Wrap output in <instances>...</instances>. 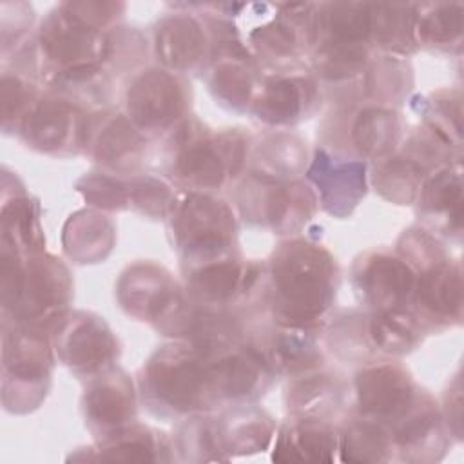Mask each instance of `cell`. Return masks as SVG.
I'll return each instance as SVG.
<instances>
[{"instance_id":"cell-20","label":"cell","mask_w":464,"mask_h":464,"mask_svg":"<svg viewBox=\"0 0 464 464\" xmlns=\"http://www.w3.org/2000/svg\"><path fill=\"white\" fill-rule=\"evenodd\" d=\"M207 361L216 411L256 404L277 377L250 343H243Z\"/></svg>"},{"instance_id":"cell-27","label":"cell","mask_w":464,"mask_h":464,"mask_svg":"<svg viewBox=\"0 0 464 464\" xmlns=\"http://www.w3.org/2000/svg\"><path fill=\"white\" fill-rule=\"evenodd\" d=\"M417 203L420 227L439 237H457L462 232V179L460 163L440 167L426 176Z\"/></svg>"},{"instance_id":"cell-24","label":"cell","mask_w":464,"mask_h":464,"mask_svg":"<svg viewBox=\"0 0 464 464\" xmlns=\"http://www.w3.org/2000/svg\"><path fill=\"white\" fill-rule=\"evenodd\" d=\"M138 393L134 381L121 368H111L87 381L82 395L85 426L102 439L136 420Z\"/></svg>"},{"instance_id":"cell-6","label":"cell","mask_w":464,"mask_h":464,"mask_svg":"<svg viewBox=\"0 0 464 464\" xmlns=\"http://www.w3.org/2000/svg\"><path fill=\"white\" fill-rule=\"evenodd\" d=\"M232 201L248 227L288 237L301 232L319 207L308 181L301 178L283 179L257 169L245 170L234 183Z\"/></svg>"},{"instance_id":"cell-15","label":"cell","mask_w":464,"mask_h":464,"mask_svg":"<svg viewBox=\"0 0 464 464\" xmlns=\"http://www.w3.org/2000/svg\"><path fill=\"white\" fill-rule=\"evenodd\" d=\"M352 286L364 312L410 308L415 270L395 248H372L355 257Z\"/></svg>"},{"instance_id":"cell-36","label":"cell","mask_w":464,"mask_h":464,"mask_svg":"<svg viewBox=\"0 0 464 464\" xmlns=\"http://www.w3.org/2000/svg\"><path fill=\"white\" fill-rule=\"evenodd\" d=\"M339 460L343 462H390L395 460L388 430L368 417L352 411L339 424Z\"/></svg>"},{"instance_id":"cell-5","label":"cell","mask_w":464,"mask_h":464,"mask_svg":"<svg viewBox=\"0 0 464 464\" xmlns=\"http://www.w3.org/2000/svg\"><path fill=\"white\" fill-rule=\"evenodd\" d=\"M167 225L181 270L239 252L234 208L216 194L178 190Z\"/></svg>"},{"instance_id":"cell-40","label":"cell","mask_w":464,"mask_h":464,"mask_svg":"<svg viewBox=\"0 0 464 464\" xmlns=\"http://www.w3.org/2000/svg\"><path fill=\"white\" fill-rule=\"evenodd\" d=\"M411 109L422 118L424 125L460 147L462 96L459 89H439L422 96L419 94L411 100Z\"/></svg>"},{"instance_id":"cell-8","label":"cell","mask_w":464,"mask_h":464,"mask_svg":"<svg viewBox=\"0 0 464 464\" xmlns=\"http://www.w3.org/2000/svg\"><path fill=\"white\" fill-rule=\"evenodd\" d=\"M241 38L261 67L301 63L315 38V4H239ZM239 29V27H237Z\"/></svg>"},{"instance_id":"cell-26","label":"cell","mask_w":464,"mask_h":464,"mask_svg":"<svg viewBox=\"0 0 464 464\" xmlns=\"http://www.w3.org/2000/svg\"><path fill=\"white\" fill-rule=\"evenodd\" d=\"M174 459L172 439L138 420L96 439L94 446L80 448L69 455V460L109 462H170Z\"/></svg>"},{"instance_id":"cell-3","label":"cell","mask_w":464,"mask_h":464,"mask_svg":"<svg viewBox=\"0 0 464 464\" xmlns=\"http://www.w3.org/2000/svg\"><path fill=\"white\" fill-rule=\"evenodd\" d=\"M138 393L147 411L163 420L216 411L208 361L179 339L149 355L138 373Z\"/></svg>"},{"instance_id":"cell-17","label":"cell","mask_w":464,"mask_h":464,"mask_svg":"<svg viewBox=\"0 0 464 464\" xmlns=\"http://www.w3.org/2000/svg\"><path fill=\"white\" fill-rule=\"evenodd\" d=\"M420 388L393 359L362 362L353 377V411L381 422L386 430L411 406Z\"/></svg>"},{"instance_id":"cell-33","label":"cell","mask_w":464,"mask_h":464,"mask_svg":"<svg viewBox=\"0 0 464 464\" xmlns=\"http://www.w3.org/2000/svg\"><path fill=\"white\" fill-rule=\"evenodd\" d=\"M370 9L373 53L406 58L419 49L415 42L417 4H370Z\"/></svg>"},{"instance_id":"cell-13","label":"cell","mask_w":464,"mask_h":464,"mask_svg":"<svg viewBox=\"0 0 464 464\" xmlns=\"http://www.w3.org/2000/svg\"><path fill=\"white\" fill-rule=\"evenodd\" d=\"M51 343L58 361L78 379H92L111 368L120 357V344L103 317L69 310L51 326Z\"/></svg>"},{"instance_id":"cell-23","label":"cell","mask_w":464,"mask_h":464,"mask_svg":"<svg viewBox=\"0 0 464 464\" xmlns=\"http://www.w3.org/2000/svg\"><path fill=\"white\" fill-rule=\"evenodd\" d=\"M388 433L393 457L401 462H437L451 444L437 402L422 388L411 406L388 428Z\"/></svg>"},{"instance_id":"cell-12","label":"cell","mask_w":464,"mask_h":464,"mask_svg":"<svg viewBox=\"0 0 464 464\" xmlns=\"http://www.w3.org/2000/svg\"><path fill=\"white\" fill-rule=\"evenodd\" d=\"M116 297L129 317L149 323L163 335L188 303L172 274L152 261L129 265L116 283Z\"/></svg>"},{"instance_id":"cell-4","label":"cell","mask_w":464,"mask_h":464,"mask_svg":"<svg viewBox=\"0 0 464 464\" xmlns=\"http://www.w3.org/2000/svg\"><path fill=\"white\" fill-rule=\"evenodd\" d=\"M2 321L51 326L69 312L72 277L62 259L49 252L13 254L0 250Z\"/></svg>"},{"instance_id":"cell-42","label":"cell","mask_w":464,"mask_h":464,"mask_svg":"<svg viewBox=\"0 0 464 464\" xmlns=\"http://www.w3.org/2000/svg\"><path fill=\"white\" fill-rule=\"evenodd\" d=\"M40 83L14 69L2 67V129L16 134L22 120L40 98Z\"/></svg>"},{"instance_id":"cell-11","label":"cell","mask_w":464,"mask_h":464,"mask_svg":"<svg viewBox=\"0 0 464 464\" xmlns=\"http://www.w3.org/2000/svg\"><path fill=\"white\" fill-rule=\"evenodd\" d=\"M323 102V89L308 63L261 67V80L250 107L257 121L285 129L312 118Z\"/></svg>"},{"instance_id":"cell-25","label":"cell","mask_w":464,"mask_h":464,"mask_svg":"<svg viewBox=\"0 0 464 464\" xmlns=\"http://www.w3.org/2000/svg\"><path fill=\"white\" fill-rule=\"evenodd\" d=\"M40 203L25 192L22 181L7 170L2 174V218L0 250L13 254H34L45 250V236L40 223Z\"/></svg>"},{"instance_id":"cell-7","label":"cell","mask_w":464,"mask_h":464,"mask_svg":"<svg viewBox=\"0 0 464 464\" xmlns=\"http://www.w3.org/2000/svg\"><path fill=\"white\" fill-rule=\"evenodd\" d=\"M53 366L49 330L2 321V404L9 413H29L44 402Z\"/></svg>"},{"instance_id":"cell-21","label":"cell","mask_w":464,"mask_h":464,"mask_svg":"<svg viewBox=\"0 0 464 464\" xmlns=\"http://www.w3.org/2000/svg\"><path fill=\"white\" fill-rule=\"evenodd\" d=\"M324 326H286L274 323L256 324L246 332L250 343L279 377H294L324 366Z\"/></svg>"},{"instance_id":"cell-2","label":"cell","mask_w":464,"mask_h":464,"mask_svg":"<svg viewBox=\"0 0 464 464\" xmlns=\"http://www.w3.org/2000/svg\"><path fill=\"white\" fill-rule=\"evenodd\" d=\"M252 136L243 129H210L188 114L163 136L161 167L176 188L216 194L246 170Z\"/></svg>"},{"instance_id":"cell-37","label":"cell","mask_w":464,"mask_h":464,"mask_svg":"<svg viewBox=\"0 0 464 464\" xmlns=\"http://www.w3.org/2000/svg\"><path fill=\"white\" fill-rule=\"evenodd\" d=\"M464 7L459 2L417 4L415 42L440 53H459L462 47Z\"/></svg>"},{"instance_id":"cell-1","label":"cell","mask_w":464,"mask_h":464,"mask_svg":"<svg viewBox=\"0 0 464 464\" xmlns=\"http://www.w3.org/2000/svg\"><path fill=\"white\" fill-rule=\"evenodd\" d=\"M266 266V312L286 326H326L339 288L332 252L310 237L281 241Z\"/></svg>"},{"instance_id":"cell-14","label":"cell","mask_w":464,"mask_h":464,"mask_svg":"<svg viewBox=\"0 0 464 464\" xmlns=\"http://www.w3.org/2000/svg\"><path fill=\"white\" fill-rule=\"evenodd\" d=\"M89 114L74 102L45 89L22 120L16 136L40 154L78 156L85 150Z\"/></svg>"},{"instance_id":"cell-29","label":"cell","mask_w":464,"mask_h":464,"mask_svg":"<svg viewBox=\"0 0 464 464\" xmlns=\"http://www.w3.org/2000/svg\"><path fill=\"white\" fill-rule=\"evenodd\" d=\"M276 422L256 404L214 411V431L221 460L265 451L276 437Z\"/></svg>"},{"instance_id":"cell-44","label":"cell","mask_w":464,"mask_h":464,"mask_svg":"<svg viewBox=\"0 0 464 464\" xmlns=\"http://www.w3.org/2000/svg\"><path fill=\"white\" fill-rule=\"evenodd\" d=\"M62 5L83 24L103 33H111L125 11V4L120 2H62Z\"/></svg>"},{"instance_id":"cell-16","label":"cell","mask_w":464,"mask_h":464,"mask_svg":"<svg viewBox=\"0 0 464 464\" xmlns=\"http://www.w3.org/2000/svg\"><path fill=\"white\" fill-rule=\"evenodd\" d=\"M415 288L410 310L426 334L442 332L462 321V270L448 252L415 266Z\"/></svg>"},{"instance_id":"cell-41","label":"cell","mask_w":464,"mask_h":464,"mask_svg":"<svg viewBox=\"0 0 464 464\" xmlns=\"http://www.w3.org/2000/svg\"><path fill=\"white\" fill-rule=\"evenodd\" d=\"M127 194L129 208L145 218L167 221L178 190L160 176L140 172L127 176Z\"/></svg>"},{"instance_id":"cell-18","label":"cell","mask_w":464,"mask_h":464,"mask_svg":"<svg viewBox=\"0 0 464 464\" xmlns=\"http://www.w3.org/2000/svg\"><path fill=\"white\" fill-rule=\"evenodd\" d=\"M199 9L196 13L188 5V11H174L156 22L152 47L161 67L183 76L205 72L214 51V34L201 5Z\"/></svg>"},{"instance_id":"cell-28","label":"cell","mask_w":464,"mask_h":464,"mask_svg":"<svg viewBox=\"0 0 464 464\" xmlns=\"http://www.w3.org/2000/svg\"><path fill=\"white\" fill-rule=\"evenodd\" d=\"M346 381L323 366L288 377L285 404L290 417L319 419L337 424L346 406Z\"/></svg>"},{"instance_id":"cell-22","label":"cell","mask_w":464,"mask_h":464,"mask_svg":"<svg viewBox=\"0 0 464 464\" xmlns=\"http://www.w3.org/2000/svg\"><path fill=\"white\" fill-rule=\"evenodd\" d=\"M306 179L323 210L348 218L368 192V163L317 147L306 167Z\"/></svg>"},{"instance_id":"cell-10","label":"cell","mask_w":464,"mask_h":464,"mask_svg":"<svg viewBox=\"0 0 464 464\" xmlns=\"http://www.w3.org/2000/svg\"><path fill=\"white\" fill-rule=\"evenodd\" d=\"M192 89L183 74L161 65L141 67L125 89V114L149 138H163L190 112Z\"/></svg>"},{"instance_id":"cell-32","label":"cell","mask_w":464,"mask_h":464,"mask_svg":"<svg viewBox=\"0 0 464 464\" xmlns=\"http://www.w3.org/2000/svg\"><path fill=\"white\" fill-rule=\"evenodd\" d=\"M116 241V227L96 208H83L69 216L62 232L63 252L78 265L103 261Z\"/></svg>"},{"instance_id":"cell-19","label":"cell","mask_w":464,"mask_h":464,"mask_svg":"<svg viewBox=\"0 0 464 464\" xmlns=\"http://www.w3.org/2000/svg\"><path fill=\"white\" fill-rule=\"evenodd\" d=\"M149 138L118 109H102L89 114L85 150L102 170L132 176L140 174L147 160Z\"/></svg>"},{"instance_id":"cell-38","label":"cell","mask_w":464,"mask_h":464,"mask_svg":"<svg viewBox=\"0 0 464 464\" xmlns=\"http://www.w3.org/2000/svg\"><path fill=\"white\" fill-rule=\"evenodd\" d=\"M428 172L401 149L372 165L368 174L375 192L395 205H413Z\"/></svg>"},{"instance_id":"cell-31","label":"cell","mask_w":464,"mask_h":464,"mask_svg":"<svg viewBox=\"0 0 464 464\" xmlns=\"http://www.w3.org/2000/svg\"><path fill=\"white\" fill-rule=\"evenodd\" d=\"M424 330L410 308L362 312V337L373 359H393L419 346Z\"/></svg>"},{"instance_id":"cell-30","label":"cell","mask_w":464,"mask_h":464,"mask_svg":"<svg viewBox=\"0 0 464 464\" xmlns=\"http://www.w3.org/2000/svg\"><path fill=\"white\" fill-rule=\"evenodd\" d=\"M339 448V424L288 417L274 437V462H332Z\"/></svg>"},{"instance_id":"cell-35","label":"cell","mask_w":464,"mask_h":464,"mask_svg":"<svg viewBox=\"0 0 464 464\" xmlns=\"http://www.w3.org/2000/svg\"><path fill=\"white\" fill-rule=\"evenodd\" d=\"M42 85H45L47 91L74 102L87 112L107 109L112 100V76L102 63L54 72L47 76Z\"/></svg>"},{"instance_id":"cell-9","label":"cell","mask_w":464,"mask_h":464,"mask_svg":"<svg viewBox=\"0 0 464 464\" xmlns=\"http://www.w3.org/2000/svg\"><path fill=\"white\" fill-rule=\"evenodd\" d=\"M402 114L375 103H341L323 123L321 147L361 161H377L393 154L406 136Z\"/></svg>"},{"instance_id":"cell-39","label":"cell","mask_w":464,"mask_h":464,"mask_svg":"<svg viewBox=\"0 0 464 464\" xmlns=\"http://www.w3.org/2000/svg\"><path fill=\"white\" fill-rule=\"evenodd\" d=\"M252 169L283 179L301 178L308 167L306 143L290 132L276 130L252 143Z\"/></svg>"},{"instance_id":"cell-43","label":"cell","mask_w":464,"mask_h":464,"mask_svg":"<svg viewBox=\"0 0 464 464\" xmlns=\"http://www.w3.org/2000/svg\"><path fill=\"white\" fill-rule=\"evenodd\" d=\"M76 190L82 194L85 203L96 210H129L127 176H118L105 170L89 172L76 181Z\"/></svg>"},{"instance_id":"cell-34","label":"cell","mask_w":464,"mask_h":464,"mask_svg":"<svg viewBox=\"0 0 464 464\" xmlns=\"http://www.w3.org/2000/svg\"><path fill=\"white\" fill-rule=\"evenodd\" d=\"M411 89L413 71L404 58L375 54L359 82V102L395 109Z\"/></svg>"}]
</instances>
